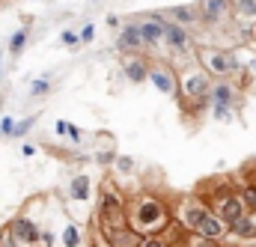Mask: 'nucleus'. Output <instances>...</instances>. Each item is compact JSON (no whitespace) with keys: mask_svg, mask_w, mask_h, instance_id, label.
Instances as JSON below:
<instances>
[{"mask_svg":"<svg viewBox=\"0 0 256 247\" xmlns=\"http://www.w3.org/2000/svg\"><path fill=\"white\" fill-rule=\"evenodd\" d=\"M170 218L173 212L158 194H140L126 206V224L134 236H158Z\"/></svg>","mask_w":256,"mask_h":247,"instance_id":"obj_1","label":"nucleus"},{"mask_svg":"<svg viewBox=\"0 0 256 247\" xmlns=\"http://www.w3.org/2000/svg\"><path fill=\"white\" fill-rule=\"evenodd\" d=\"M196 60H200V68L214 78V80H230L232 74H238V60L232 51H224V48H212V45H202L196 48Z\"/></svg>","mask_w":256,"mask_h":247,"instance_id":"obj_2","label":"nucleus"},{"mask_svg":"<svg viewBox=\"0 0 256 247\" xmlns=\"http://www.w3.org/2000/svg\"><path fill=\"white\" fill-rule=\"evenodd\" d=\"M176 78H179V92L176 96H182V104L188 108V104H202V102H208V90H212V78L202 72V68H182V72H176Z\"/></svg>","mask_w":256,"mask_h":247,"instance_id":"obj_3","label":"nucleus"},{"mask_svg":"<svg viewBox=\"0 0 256 247\" xmlns=\"http://www.w3.org/2000/svg\"><path fill=\"white\" fill-rule=\"evenodd\" d=\"M170 212H173V218H176L188 232H194V230H196V224L206 218L208 206H206V200H202L200 194H191V196H182V200L176 202V208H170Z\"/></svg>","mask_w":256,"mask_h":247,"instance_id":"obj_4","label":"nucleus"},{"mask_svg":"<svg viewBox=\"0 0 256 247\" xmlns=\"http://www.w3.org/2000/svg\"><path fill=\"white\" fill-rule=\"evenodd\" d=\"M39 224L33 220V218H27V214H18V218H12L9 220V226H6V236H9V242L15 247H36V238H39Z\"/></svg>","mask_w":256,"mask_h":247,"instance_id":"obj_5","label":"nucleus"},{"mask_svg":"<svg viewBox=\"0 0 256 247\" xmlns=\"http://www.w3.org/2000/svg\"><path fill=\"white\" fill-rule=\"evenodd\" d=\"M146 80L152 84V90L164 92V96H176L179 92V78L167 62H149L146 68Z\"/></svg>","mask_w":256,"mask_h":247,"instance_id":"obj_6","label":"nucleus"},{"mask_svg":"<svg viewBox=\"0 0 256 247\" xmlns=\"http://www.w3.org/2000/svg\"><path fill=\"white\" fill-rule=\"evenodd\" d=\"M194 236H200V238H206V242H214V244H224V242L230 238V226H226L214 212H206V218L196 224Z\"/></svg>","mask_w":256,"mask_h":247,"instance_id":"obj_7","label":"nucleus"},{"mask_svg":"<svg viewBox=\"0 0 256 247\" xmlns=\"http://www.w3.org/2000/svg\"><path fill=\"white\" fill-rule=\"evenodd\" d=\"M226 15H230V0H202L196 6V21H202L206 27L220 24Z\"/></svg>","mask_w":256,"mask_h":247,"instance_id":"obj_8","label":"nucleus"},{"mask_svg":"<svg viewBox=\"0 0 256 247\" xmlns=\"http://www.w3.org/2000/svg\"><path fill=\"white\" fill-rule=\"evenodd\" d=\"M137 30H140L143 48H155V45H161V39H164V18H161V15H146V21L137 24Z\"/></svg>","mask_w":256,"mask_h":247,"instance_id":"obj_9","label":"nucleus"},{"mask_svg":"<svg viewBox=\"0 0 256 247\" xmlns=\"http://www.w3.org/2000/svg\"><path fill=\"white\" fill-rule=\"evenodd\" d=\"M161 42L182 54V51H188L191 36H188V30H185L182 24H176V21H164V39H161Z\"/></svg>","mask_w":256,"mask_h":247,"instance_id":"obj_10","label":"nucleus"},{"mask_svg":"<svg viewBox=\"0 0 256 247\" xmlns=\"http://www.w3.org/2000/svg\"><path fill=\"white\" fill-rule=\"evenodd\" d=\"M116 48L122 54H140L143 51V42H140V30L134 21H128L126 27L120 30V39H116Z\"/></svg>","mask_w":256,"mask_h":247,"instance_id":"obj_11","label":"nucleus"},{"mask_svg":"<svg viewBox=\"0 0 256 247\" xmlns=\"http://www.w3.org/2000/svg\"><path fill=\"white\" fill-rule=\"evenodd\" d=\"M230 238H238V242H254L256 238V214L244 212L238 220L230 224Z\"/></svg>","mask_w":256,"mask_h":247,"instance_id":"obj_12","label":"nucleus"},{"mask_svg":"<svg viewBox=\"0 0 256 247\" xmlns=\"http://www.w3.org/2000/svg\"><path fill=\"white\" fill-rule=\"evenodd\" d=\"M236 86L230 84V80H214L212 84V90H208V102L212 104H224V108H232L236 104Z\"/></svg>","mask_w":256,"mask_h":247,"instance_id":"obj_13","label":"nucleus"},{"mask_svg":"<svg viewBox=\"0 0 256 247\" xmlns=\"http://www.w3.org/2000/svg\"><path fill=\"white\" fill-rule=\"evenodd\" d=\"M146 68H149V62L143 60L140 54H128L126 66H122V72H126V78L131 84H143L146 80Z\"/></svg>","mask_w":256,"mask_h":247,"instance_id":"obj_14","label":"nucleus"},{"mask_svg":"<svg viewBox=\"0 0 256 247\" xmlns=\"http://www.w3.org/2000/svg\"><path fill=\"white\" fill-rule=\"evenodd\" d=\"M60 242H63V247H84L86 244V232H84V226L78 220H66Z\"/></svg>","mask_w":256,"mask_h":247,"instance_id":"obj_15","label":"nucleus"},{"mask_svg":"<svg viewBox=\"0 0 256 247\" xmlns=\"http://www.w3.org/2000/svg\"><path fill=\"white\" fill-rule=\"evenodd\" d=\"M68 196L74 200V202H90L92 200V182H90V176H74L72 182H68Z\"/></svg>","mask_w":256,"mask_h":247,"instance_id":"obj_16","label":"nucleus"},{"mask_svg":"<svg viewBox=\"0 0 256 247\" xmlns=\"http://www.w3.org/2000/svg\"><path fill=\"white\" fill-rule=\"evenodd\" d=\"M230 15L238 21H254L256 18V0H232L230 3Z\"/></svg>","mask_w":256,"mask_h":247,"instance_id":"obj_17","label":"nucleus"},{"mask_svg":"<svg viewBox=\"0 0 256 247\" xmlns=\"http://www.w3.org/2000/svg\"><path fill=\"white\" fill-rule=\"evenodd\" d=\"M170 15H173V21H176V24H182V27L196 24V6H173V9H170Z\"/></svg>","mask_w":256,"mask_h":247,"instance_id":"obj_18","label":"nucleus"},{"mask_svg":"<svg viewBox=\"0 0 256 247\" xmlns=\"http://www.w3.org/2000/svg\"><path fill=\"white\" fill-rule=\"evenodd\" d=\"M24 45H27V27L15 30V33L9 36V54H12V57H18V54L24 51Z\"/></svg>","mask_w":256,"mask_h":247,"instance_id":"obj_19","label":"nucleus"},{"mask_svg":"<svg viewBox=\"0 0 256 247\" xmlns=\"http://www.w3.org/2000/svg\"><path fill=\"white\" fill-rule=\"evenodd\" d=\"M51 92V78H33L30 80V98H45Z\"/></svg>","mask_w":256,"mask_h":247,"instance_id":"obj_20","label":"nucleus"},{"mask_svg":"<svg viewBox=\"0 0 256 247\" xmlns=\"http://www.w3.org/2000/svg\"><path fill=\"white\" fill-rule=\"evenodd\" d=\"M238 196H242V202H244V208H248L250 214H256V185H254V182H248V185H242V190H238Z\"/></svg>","mask_w":256,"mask_h":247,"instance_id":"obj_21","label":"nucleus"},{"mask_svg":"<svg viewBox=\"0 0 256 247\" xmlns=\"http://www.w3.org/2000/svg\"><path fill=\"white\" fill-rule=\"evenodd\" d=\"M114 167H116L122 176H131L137 164H134V158H131V155H114Z\"/></svg>","mask_w":256,"mask_h":247,"instance_id":"obj_22","label":"nucleus"},{"mask_svg":"<svg viewBox=\"0 0 256 247\" xmlns=\"http://www.w3.org/2000/svg\"><path fill=\"white\" fill-rule=\"evenodd\" d=\"M134 247H170L161 236H137V244Z\"/></svg>","mask_w":256,"mask_h":247,"instance_id":"obj_23","label":"nucleus"},{"mask_svg":"<svg viewBox=\"0 0 256 247\" xmlns=\"http://www.w3.org/2000/svg\"><path fill=\"white\" fill-rule=\"evenodd\" d=\"M33 125H36V114H33V116H27V120H21V122H15V128H12V137H24Z\"/></svg>","mask_w":256,"mask_h":247,"instance_id":"obj_24","label":"nucleus"},{"mask_svg":"<svg viewBox=\"0 0 256 247\" xmlns=\"http://www.w3.org/2000/svg\"><path fill=\"white\" fill-rule=\"evenodd\" d=\"M12 128H15V116H3L0 120V137H12Z\"/></svg>","mask_w":256,"mask_h":247,"instance_id":"obj_25","label":"nucleus"},{"mask_svg":"<svg viewBox=\"0 0 256 247\" xmlns=\"http://www.w3.org/2000/svg\"><path fill=\"white\" fill-rule=\"evenodd\" d=\"M92 36H96V27H92V24H86V27L78 33V42H80V45H86V42H92Z\"/></svg>","mask_w":256,"mask_h":247,"instance_id":"obj_26","label":"nucleus"},{"mask_svg":"<svg viewBox=\"0 0 256 247\" xmlns=\"http://www.w3.org/2000/svg\"><path fill=\"white\" fill-rule=\"evenodd\" d=\"M212 114H214V120H230L232 108H224V104H212Z\"/></svg>","mask_w":256,"mask_h":247,"instance_id":"obj_27","label":"nucleus"},{"mask_svg":"<svg viewBox=\"0 0 256 247\" xmlns=\"http://www.w3.org/2000/svg\"><path fill=\"white\" fill-rule=\"evenodd\" d=\"M60 39H63V45H68V48L80 45V42H78V33H74V30H63V36H60Z\"/></svg>","mask_w":256,"mask_h":247,"instance_id":"obj_28","label":"nucleus"},{"mask_svg":"<svg viewBox=\"0 0 256 247\" xmlns=\"http://www.w3.org/2000/svg\"><path fill=\"white\" fill-rule=\"evenodd\" d=\"M238 36H242V39H254V24H250V21H248V24L242 21V27H238Z\"/></svg>","mask_w":256,"mask_h":247,"instance_id":"obj_29","label":"nucleus"},{"mask_svg":"<svg viewBox=\"0 0 256 247\" xmlns=\"http://www.w3.org/2000/svg\"><path fill=\"white\" fill-rule=\"evenodd\" d=\"M114 155H116V152H110V149H108V152H98V155H96V161H98V164H114Z\"/></svg>","mask_w":256,"mask_h":247,"instance_id":"obj_30","label":"nucleus"},{"mask_svg":"<svg viewBox=\"0 0 256 247\" xmlns=\"http://www.w3.org/2000/svg\"><path fill=\"white\" fill-rule=\"evenodd\" d=\"M36 152H39V149H36V143H24V146H21V155H24V158H33Z\"/></svg>","mask_w":256,"mask_h":247,"instance_id":"obj_31","label":"nucleus"},{"mask_svg":"<svg viewBox=\"0 0 256 247\" xmlns=\"http://www.w3.org/2000/svg\"><path fill=\"white\" fill-rule=\"evenodd\" d=\"M66 134H68V140H72V143H80V131H78L74 125H68V128H66Z\"/></svg>","mask_w":256,"mask_h":247,"instance_id":"obj_32","label":"nucleus"},{"mask_svg":"<svg viewBox=\"0 0 256 247\" xmlns=\"http://www.w3.org/2000/svg\"><path fill=\"white\" fill-rule=\"evenodd\" d=\"M66 128H68L66 120H57V122H54V131H57V134H66Z\"/></svg>","mask_w":256,"mask_h":247,"instance_id":"obj_33","label":"nucleus"},{"mask_svg":"<svg viewBox=\"0 0 256 247\" xmlns=\"http://www.w3.org/2000/svg\"><path fill=\"white\" fill-rule=\"evenodd\" d=\"M92 247H110V244H108V242H104V238H102V236L96 232V242H92Z\"/></svg>","mask_w":256,"mask_h":247,"instance_id":"obj_34","label":"nucleus"},{"mask_svg":"<svg viewBox=\"0 0 256 247\" xmlns=\"http://www.w3.org/2000/svg\"><path fill=\"white\" fill-rule=\"evenodd\" d=\"M3 242H6V230H0V247H3Z\"/></svg>","mask_w":256,"mask_h":247,"instance_id":"obj_35","label":"nucleus"},{"mask_svg":"<svg viewBox=\"0 0 256 247\" xmlns=\"http://www.w3.org/2000/svg\"><path fill=\"white\" fill-rule=\"evenodd\" d=\"M0 72H3V51H0Z\"/></svg>","mask_w":256,"mask_h":247,"instance_id":"obj_36","label":"nucleus"},{"mask_svg":"<svg viewBox=\"0 0 256 247\" xmlns=\"http://www.w3.org/2000/svg\"><path fill=\"white\" fill-rule=\"evenodd\" d=\"M254 42H256V21H254Z\"/></svg>","mask_w":256,"mask_h":247,"instance_id":"obj_37","label":"nucleus"},{"mask_svg":"<svg viewBox=\"0 0 256 247\" xmlns=\"http://www.w3.org/2000/svg\"><path fill=\"white\" fill-rule=\"evenodd\" d=\"M218 247H224V244H218Z\"/></svg>","mask_w":256,"mask_h":247,"instance_id":"obj_38","label":"nucleus"}]
</instances>
